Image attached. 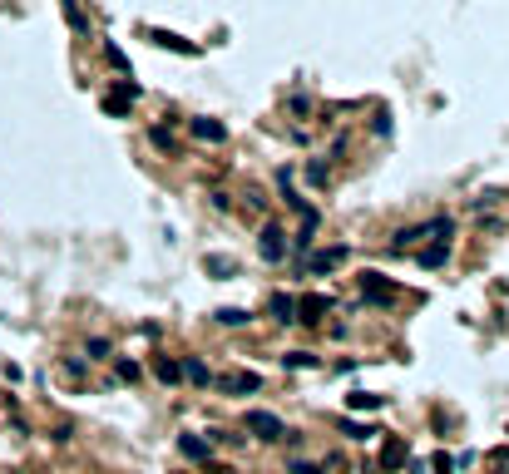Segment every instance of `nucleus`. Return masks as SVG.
I'll list each match as a JSON object with an SVG mask.
<instances>
[{
	"label": "nucleus",
	"instance_id": "f257e3e1",
	"mask_svg": "<svg viewBox=\"0 0 509 474\" xmlns=\"http://www.w3.org/2000/svg\"><path fill=\"white\" fill-rule=\"evenodd\" d=\"M242 430H252V440H292V430L272 410H247L242 415Z\"/></svg>",
	"mask_w": 509,
	"mask_h": 474
},
{
	"label": "nucleus",
	"instance_id": "f03ea898",
	"mask_svg": "<svg viewBox=\"0 0 509 474\" xmlns=\"http://www.w3.org/2000/svg\"><path fill=\"white\" fill-rule=\"evenodd\" d=\"M218 390H223V395H257V390H262V376H257V371H223V376H218Z\"/></svg>",
	"mask_w": 509,
	"mask_h": 474
},
{
	"label": "nucleus",
	"instance_id": "7ed1b4c3",
	"mask_svg": "<svg viewBox=\"0 0 509 474\" xmlns=\"http://www.w3.org/2000/svg\"><path fill=\"white\" fill-rule=\"evenodd\" d=\"M257 252H262L267 262H282V252H287V237H282V227H277V222H267V227L257 232Z\"/></svg>",
	"mask_w": 509,
	"mask_h": 474
},
{
	"label": "nucleus",
	"instance_id": "20e7f679",
	"mask_svg": "<svg viewBox=\"0 0 509 474\" xmlns=\"http://www.w3.org/2000/svg\"><path fill=\"white\" fill-rule=\"evenodd\" d=\"M381 470H401V465H410V445L401 440V435H386V445H381Z\"/></svg>",
	"mask_w": 509,
	"mask_h": 474
},
{
	"label": "nucleus",
	"instance_id": "39448f33",
	"mask_svg": "<svg viewBox=\"0 0 509 474\" xmlns=\"http://www.w3.org/2000/svg\"><path fill=\"white\" fill-rule=\"evenodd\" d=\"M178 455L193 460V465H208L213 460V440L208 435H178Z\"/></svg>",
	"mask_w": 509,
	"mask_h": 474
},
{
	"label": "nucleus",
	"instance_id": "423d86ee",
	"mask_svg": "<svg viewBox=\"0 0 509 474\" xmlns=\"http://www.w3.org/2000/svg\"><path fill=\"white\" fill-rule=\"evenodd\" d=\"M267 311H272V321H277V326H297V296H287V291H272Z\"/></svg>",
	"mask_w": 509,
	"mask_h": 474
},
{
	"label": "nucleus",
	"instance_id": "0eeeda50",
	"mask_svg": "<svg viewBox=\"0 0 509 474\" xmlns=\"http://www.w3.org/2000/svg\"><path fill=\"white\" fill-rule=\"evenodd\" d=\"M302 262H306V272H331V267H341V262H346V247H321V252H306Z\"/></svg>",
	"mask_w": 509,
	"mask_h": 474
},
{
	"label": "nucleus",
	"instance_id": "6e6552de",
	"mask_svg": "<svg viewBox=\"0 0 509 474\" xmlns=\"http://www.w3.org/2000/svg\"><path fill=\"white\" fill-rule=\"evenodd\" d=\"M129 99H139V85H134V80H119L114 95H104V114H124Z\"/></svg>",
	"mask_w": 509,
	"mask_h": 474
},
{
	"label": "nucleus",
	"instance_id": "1a4fd4ad",
	"mask_svg": "<svg viewBox=\"0 0 509 474\" xmlns=\"http://www.w3.org/2000/svg\"><path fill=\"white\" fill-rule=\"evenodd\" d=\"M188 129H193L203 144H227V129H223L218 119H188Z\"/></svg>",
	"mask_w": 509,
	"mask_h": 474
},
{
	"label": "nucleus",
	"instance_id": "9d476101",
	"mask_svg": "<svg viewBox=\"0 0 509 474\" xmlns=\"http://www.w3.org/2000/svg\"><path fill=\"white\" fill-rule=\"evenodd\" d=\"M361 291H366V301H391V296H396V286L381 282V272H366V277H361Z\"/></svg>",
	"mask_w": 509,
	"mask_h": 474
},
{
	"label": "nucleus",
	"instance_id": "9b49d317",
	"mask_svg": "<svg viewBox=\"0 0 509 474\" xmlns=\"http://www.w3.org/2000/svg\"><path fill=\"white\" fill-rule=\"evenodd\" d=\"M321 311H331V296H302L297 301V321H321Z\"/></svg>",
	"mask_w": 509,
	"mask_h": 474
},
{
	"label": "nucleus",
	"instance_id": "f8f14e48",
	"mask_svg": "<svg viewBox=\"0 0 509 474\" xmlns=\"http://www.w3.org/2000/svg\"><path fill=\"white\" fill-rule=\"evenodd\" d=\"M149 40H154V45H164V50H178V55H198V45H188V40L168 35V30H149Z\"/></svg>",
	"mask_w": 509,
	"mask_h": 474
},
{
	"label": "nucleus",
	"instance_id": "ddd939ff",
	"mask_svg": "<svg viewBox=\"0 0 509 474\" xmlns=\"http://www.w3.org/2000/svg\"><path fill=\"white\" fill-rule=\"evenodd\" d=\"M154 376L164 380V385H178V380H183V366L168 361V356H159V361H154Z\"/></svg>",
	"mask_w": 509,
	"mask_h": 474
},
{
	"label": "nucleus",
	"instance_id": "4468645a",
	"mask_svg": "<svg viewBox=\"0 0 509 474\" xmlns=\"http://www.w3.org/2000/svg\"><path fill=\"white\" fill-rule=\"evenodd\" d=\"M183 376L193 380V385H213V371H208L198 356H188V361H183Z\"/></svg>",
	"mask_w": 509,
	"mask_h": 474
},
{
	"label": "nucleus",
	"instance_id": "2eb2a0df",
	"mask_svg": "<svg viewBox=\"0 0 509 474\" xmlns=\"http://www.w3.org/2000/svg\"><path fill=\"white\" fill-rule=\"evenodd\" d=\"M203 272H208V277H232V257H218V252H208V257H203Z\"/></svg>",
	"mask_w": 509,
	"mask_h": 474
},
{
	"label": "nucleus",
	"instance_id": "dca6fc26",
	"mask_svg": "<svg viewBox=\"0 0 509 474\" xmlns=\"http://www.w3.org/2000/svg\"><path fill=\"white\" fill-rule=\"evenodd\" d=\"M445 257H450V242H435L420 252V267H445Z\"/></svg>",
	"mask_w": 509,
	"mask_h": 474
},
{
	"label": "nucleus",
	"instance_id": "f3484780",
	"mask_svg": "<svg viewBox=\"0 0 509 474\" xmlns=\"http://www.w3.org/2000/svg\"><path fill=\"white\" fill-rule=\"evenodd\" d=\"M346 405H351V410H381V395H371V390H351Z\"/></svg>",
	"mask_w": 509,
	"mask_h": 474
},
{
	"label": "nucleus",
	"instance_id": "a211bd4d",
	"mask_svg": "<svg viewBox=\"0 0 509 474\" xmlns=\"http://www.w3.org/2000/svg\"><path fill=\"white\" fill-rule=\"evenodd\" d=\"M60 10H65V20H70V25H75L80 35L90 30V20H85V10H80V0H60Z\"/></svg>",
	"mask_w": 509,
	"mask_h": 474
},
{
	"label": "nucleus",
	"instance_id": "6ab92c4d",
	"mask_svg": "<svg viewBox=\"0 0 509 474\" xmlns=\"http://www.w3.org/2000/svg\"><path fill=\"white\" fill-rule=\"evenodd\" d=\"M282 366H287V371H311V366H316V356H311V351H287V356H282Z\"/></svg>",
	"mask_w": 509,
	"mask_h": 474
},
{
	"label": "nucleus",
	"instance_id": "aec40b11",
	"mask_svg": "<svg viewBox=\"0 0 509 474\" xmlns=\"http://www.w3.org/2000/svg\"><path fill=\"white\" fill-rule=\"evenodd\" d=\"M218 321H223V326H247V321H252V311H242V306H223V311H218Z\"/></svg>",
	"mask_w": 509,
	"mask_h": 474
},
{
	"label": "nucleus",
	"instance_id": "412c9836",
	"mask_svg": "<svg viewBox=\"0 0 509 474\" xmlns=\"http://www.w3.org/2000/svg\"><path fill=\"white\" fill-rule=\"evenodd\" d=\"M85 351H90L95 361H109V341H104V336H90V346H85Z\"/></svg>",
	"mask_w": 509,
	"mask_h": 474
},
{
	"label": "nucleus",
	"instance_id": "4be33fe9",
	"mask_svg": "<svg viewBox=\"0 0 509 474\" xmlns=\"http://www.w3.org/2000/svg\"><path fill=\"white\" fill-rule=\"evenodd\" d=\"M104 55H109V65H114V70H129V55H124L119 45H104Z\"/></svg>",
	"mask_w": 509,
	"mask_h": 474
},
{
	"label": "nucleus",
	"instance_id": "5701e85b",
	"mask_svg": "<svg viewBox=\"0 0 509 474\" xmlns=\"http://www.w3.org/2000/svg\"><path fill=\"white\" fill-rule=\"evenodd\" d=\"M306 183L321 188V183H326V163H306Z\"/></svg>",
	"mask_w": 509,
	"mask_h": 474
},
{
	"label": "nucleus",
	"instance_id": "b1692460",
	"mask_svg": "<svg viewBox=\"0 0 509 474\" xmlns=\"http://www.w3.org/2000/svg\"><path fill=\"white\" fill-rule=\"evenodd\" d=\"M430 470H435V474H455V455H435Z\"/></svg>",
	"mask_w": 509,
	"mask_h": 474
},
{
	"label": "nucleus",
	"instance_id": "393cba45",
	"mask_svg": "<svg viewBox=\"0 0 509 474\" xmlns=\"http://www.w3.org/2000/svg\"><path fill=\"white\" fill-rule=\"evenodd\" d=\"M490 465H495V474H509V450H505V445L490 455Z\"/></svg>",
	"mask_w": 509,
	"mask_h": 474
},
{
	"label": "nucleus",
	"instance_id": "a878e982",
	"mask_svg": "<svg viewBox=\"0 0 509 474\" xmlns=\"http://www.w3.org/2000/svg\"><path fill=\"white\" fill-rule=\"evenodd\" d=\"M114 371H119V380H139V361H119Z\"/></svg>",
	"mask_w": 509,
	"mask_h": 474
},
{
	"label": "nucleus",
	"instance_id": "bb28decb",
	"mask_svg": "<svg viewBox=\"0 0 509 474\" xmlns=\"http://www.w3.org/2000/svg\"><path fill=\"white\" fill-rule=\"evenodd\" d=\"M346 435H351V440H371L376 430H366V425H356V420H346Z\"/></svg>",
	"mask_w": 509,
	"mask_h": 474
},
{
	"label": "nucleus",
	"instance_id": "cd10ccee",
	"mask_svg": "<svg viewBox=\"0 0 509 474\" xmlns=\"http://www.w3.org/2000/svg\"><path fill=\"white\" fill-rule=\"evenodd\" d=\"M292 474H326L321 465H311V460H292Z\"/></svg>",
	"mask_w": 509,
	"mask_h": 474
}]
</instances>
